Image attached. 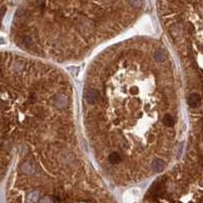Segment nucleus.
Returning a JSON list of instances; mask_svg holds the SVG:
<instances>
[{"instance_id": "obj_7", "label": "nucleus", "mask_w": 203, "mask_h": 203, "mask_svg": "<svg viewBox=\"0 0 203 203\" xmlns=\"http://www.w3.org/2000/svg\"><path fill=\"white\" fill-rule=\"evenodd\" d=\"M129 4L131 7H133V8L138 9L141 7L142 2H141V0H129Z\"/></svg>"}, {"instance_id": "obj_8", "label": "nucleus", "mask_w": 203, "mask_h": 203, "mask_svg": "<svg viewBox=\"0 0 203 203\" xmlns=\"http://www.w3.org/2000/svg\"><path fill=\"white\" fill-rule=\"evenodd\" d=\"M35 1L38 3V4H40V5H43V3L45 2V0H35Z\"/></svg>"}, {"instance_id": "obj_3", "label": "nucleus", "mask_w": 203, "mask_h": 203, "mask_svg": "<svg viewBox=\"0 0 203 203\" xmlns=\"http://www.w3.org/2000/svg\"><path fill=\"white\" fill-rule=\"evenodd\" d=\"M201 103V98L200 95L197 94H191L188 97V104L191 108H196Z\"/></svg>"}, {"instance_id": "obj_1", "label": "nucleus", "mask_w": 203, "mask_h": 203, "mask_svg": "<svg viewBox=\"0 0 203 203\" xmlns=\"http://www.w3.org/2000/svg\"><path fill=\"white\" fill-rule=\"evenodd\" d=\"M41 68L12 53L0 52V182L15 151L29 148L43 111Z\"/></svg>"}, {"instance_id": "obj_5", "label": "nucleus", "mask_w": 203, "mask_h": 203, "mask_svg": "<svg viewBox=\"0 0 203 203\" xmlns=\"http://www.w3.org/2000/svg\"><path fill=\"white\" fill-rule=\"evenodd\" d=\"M151 168H152V170H154L155 172H156V173H159V172H162L164 168V160L163 159H155L154 162H152L151 164Z\"/></svg>"}, {"instance_id": "obj_2", "label": "nucleus", "mask_w": 203, "mask_h": 203, "mask_svg": "<svg viewBox=\"0 0 203 203\" xmlns=\"http://www.w3.org/2000/svg\"><path fill=\"white\" fill-rule=\"evenodd\" d=\"M122 155L120 154L119 151H112L108 156V162L111 164H118L122 162Z\"/></svg>"}, {"instance_id": "obj_6", "label": "nucleus", "mask_w": 203, "mask_h": 203, "mask_svg": "<svg viewBox=\"0 0 203 203\" xmlns=\"http://www.w3.org/2000/svg\"><path fill=\"white\" fill-rule=\"evenodd\" d=\"M155 59L158 61V62H164V59H166V54H164V51L163 49H158L155 53Z\"/></svg>"}, {"instance_id": "obj_9", "label": "nucleus", "mask_w": 203, "mask_h": 203, "mask_svg": "<svg viewBox=\"0 0 203 203\" xmlns=\"http://www.w3.org/2000/svg\"><path fill=\"white\" fill-rule=\"evenodd\" d=\"M2 1L3 0H0V6H1V3H2ZM3 8V7H0V11H1V9Z\"/></svg>"}, {"instance_id": "obj_4", "label": "nucleus", "mask_w": 203, "mask_h": 203, "mask_svg": "<svg viewBox=\"0 0 203 203\" xmlns=\"http://www.w3.org/2000/svg\"><path fill=\"white\" fill-rule=\"evenodd\" d=\"M163 124L166 126L167 128H172V127H174V125H175V119H174V117L172 116L171 114H164V116L163 118Z\"/></svg>"}]
</instances>
